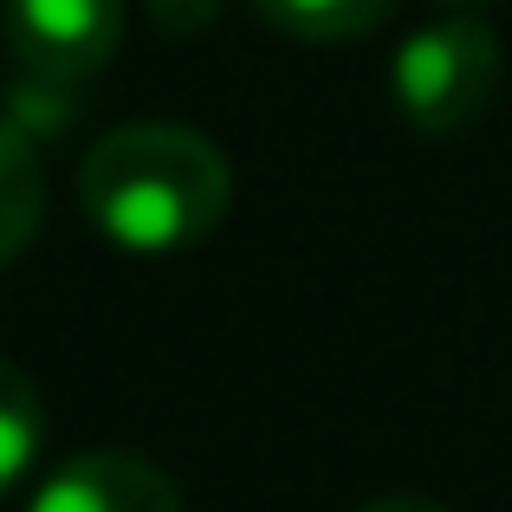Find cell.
Masks as SVG:
<instances>
[{
    "label": "cell",
    "instance_id": "obj_2",
    "mask_svg": "<svg viewBox=\"0 0 512 512\" xmlns=\"http://www.w3.org/2000/svg\"><path fill=\"white\" fill-rule=\"evenodd\" d=\"M500 33L474 13L422 26L415 39H402L389 59V104L409 130L422 137H461L500 98Z\"/></svg>",
    "mask_w": 512,
    "mask_h": 512
},
{
    "label": "cell",
    "instance_id": "obj_6",
    "mask_svg": "<svg viewBox=\"0 0 512 512\" xmlns=\"http://www.w3.org/2000/svg\"><path fill=\"white\" fill-rule=\"evenodd\" d=\"M46 461V396L13 357H0V500L26 487Z\"/></svg>",
    "mask_w": 512,
    "mask_h": 512
},
{
    "label": "cell",
    "instance_id": "obj_4",
    "mask_svg": "<svg viewBox=\"0 0 512 512\" xmlns=\"http://www.w3.org/2000/svg\"><path fill=\"white\" fill-rule=\"evenodd\" d=\"M26 512H188L182 487L130 448H85L33 480Z\"/></svg>",
    "mask_w": 512,
    "mask_h": 512
},
{
    "label": "cell",
    "instance_id": "obj_3",
    "mask_svg": "<svg viewBox=\"0 0 512 512\" xmlns=\"http://www.w3.org/2000/svg\"><path fill=\"white\" fill-rule=\"evenodd\" d=\"M0 33L20 72L85 85L124 39V0H0Z\"/></svg>",
    "mask_w": 512,
    "mask_h": 512
},
{
    "label": "cell",
    "instance_id": "obj_8",
    "mask_svg": "<svg viewBox=\"0 0 512 512\" xmlns=\"http://www.w3.org/2000/svg\"><path fill=\"white\" fill-rule=\"evenodd\" d=\"M72 111H78V85H52V78H33V72H20V85H13V98H7V117L33 143L46 137V124L65 130V124H72Z\"/></svg>",
    "mask_w": 512,
    "mask_h": 512
},
{
    "label": "cell",
    "instance_id": "obj_10",
    "mask_svg": "<svg viewBox=\"0 0 512 512\" xmlns=\"http://www.w3.org/2000/svg\"><path fill=\"white\" fill-rule=\"evenodd\" d=\"M357 512H454V506L428 500V493H383V500H370V506H357Z\"/></svg>",
    "mask_w": 512,
    "mask_h": 512
},
{
    "label": "cell",
    "instance_id": "obj_11",
    "mask_svg": "<svg viewBox=\"0 0 512 512\" xmlns=\"http://www.w3.org/2000/svg\"><path fill=\"white\" fill-rule=\"evenodd\" d=\"M441 7H480V0H441Z\"/></svg>",
    "mask_w": 512,
    "mask_h": 512
},
{
    "label": "cell",
    "instance_id": "obj_1",
    "mask_svg": "<svg viewBox=\"0 0 512 512\" xmlns=\"http://www.w3.org/2000/svg\"><path fill=\"white\" fill-rule=\"evenodd\" d=\"M234 169L214 137L188 124H117L91 143L78 169V208L111 247L137 260L188 253L221 227Z\"/></svg>",
    "mask_w": 512,
    "mask_h": 512
},
{
    "label": "cell",
    "instance_id": "obj_9",
    "mask_svg": "<svg viewBox=\"0 0 512 512\" xmlns=\"http://www.w3.org/2000/svg\"><path fill=\"white\" fill-rule=\"evenodd\" d=\"M150 13L169 33H195V26H208L214 13H221V0H150Z\"/></svg>",
    "mask_w": 512,
    "mask_h": 512
},
{
    "label": "cell",
    "instance_id": "obj_7",
    "mask_svg": "<svg viewBox=\"0 0 512 512\" xmlns=\"http://www.w3.org/2000/svg\"><path fill=\"white\" fill-rule=\"evenodd\" d=\"M260 20L286 39H312V46H344L363 39L396 13V0H253Z\"/></svg>",
    "mask_w": 512,
    "mask_h": 512
},
{
    "label": "cell",
    "instance_id": "obj_5",
    "mask_svg": "<svg viewBox=\"0 0 512 512\" xmlns=\"http://www.w3.org/2000/svg\"><path fill=\"white\" fill-rule=\"evenodd\" d=\"M46 214V169H39V143L0 111V266L20 260L39 234Z\"/></svg>",
    "mask_w": 512,
    "mask_h": 512
}]
</instances>
